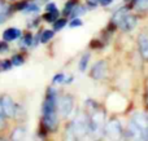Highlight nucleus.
Instances as JSON below:
<instances>
[{
    "label": "nucleus",
    "mask_w": 148,
    "mask_h": 141,
    "mask_svg": "<svg viewBox=\"0 0 148 141\" xmlns=\"http://www.w3.org/2000/svg\"><path fill=\"white\" fill-rule=\"evenodd\" d=\"M65 25H66V21L65 20H57V21H55L53 27H55V30L56 31H59V30H61Z\"/></svg>",
    "instance_id": "412c9836"
},
{
    "label": "nucleus",
    "mask_w": 148,
    "mask_h": 141,
    "mask_svg": "<svg viewBox=\"0 0 148 141\" xmlns=\"http://www.w3.org/2000/svg\"><path fill=\"white\" fill-rule=\"evenodd\" d=\"M46 9H47V12H55V10H57V8H56V4H55V3H48Z\"/></svg>",
    "instance_id": "393cba45"
},
{
    "label": "nucleus",
    "mask_w": 148,
    "mask_h": 141,
    "mask_svg": "<svg viewBox=\"0 0 148 141\" xmlns=\"http://www.w3.org/2000/svg\"><path fill=\"white\" fill-rule=\"evenodd\" d=\"M139 49H140V53L143 56V58L148 60V36L147 35H142L139 38Z\"/></svg>",
    "instance_id": "f8f14e48"
},
{
    "label": "nucleus",
    "mask_w": 148,
    "mask_h": 141,
    "mask_svg": "<svg viewBox=\"0 0 148 141\" xmlns=\"http://www.w3.org/2000/svg\"><path fill=\"white\" fill-rule=\"evenodd\" d=\"M52 38H53V31H51V30L43 31L40 35V43H47V41H49Z\"/></svg>",
    "instance_id": "4468645a"
},
{
    "label": "nucleus",
    "mask_w": 148,
    "mask_h": 141,
    "mask_svg": "<svg viewBox=\"0 0 148 141\" xmlns=\"http://www.w3.org/2000/svg\"><path fill=\"white\" fill-rule=\"evenodd\" d=\"M117 25L120 26L123 31H131L136 26V18L134 17V16L126 13V14L117 22Z\"/></svg>",
    "instance_id": "6e6552de"
},
{
    "label": "nucleus",
    "mask_w": 148,
    "mask_h": 141,
    "mask_svg": "<svg viewBox=\"0 0 148 141\" xmlns=\"http://www.w3.org/2000/svg\"><path fill=\"white\" fill-rule=\"evenodd\" d=\"M64 79H65L64 74H57L53 78V83H61V82H64Z\"/></svg>",
    "instance_id": "b1692460"
},
{
    "label": "nucleus",
    "mask_w": 148,
    "mask_h": 141,
    "mask_svg": "<svg viewBox=\"0 0 148 141\" xmlns=\"http://www.w3.org/2000/svg\"><path fill=\"white\" fill-rule=\"evenodd\" d=\"M0 141H10V140H7V139H4V137H0Z\"/></svg>",
    "instance_id": "473e14b6"
},
{
    "label": "nucleus",
    "mask_w": 148,
    "mask_h": 141,
    "mask_svg": "<svg viewBox=\"0 0 148 141\" xmlns=\"http://www.w3.org/2000/svg\"><path fill=\"white\" fill-rule=\"evenodd\" d=\"M87 4L91 5V7H95V5H97V3L100 1V0H86Z\"/></svg>",
    "instance_id": "bb28decb"
},
{
    "label": "nucleus",
    "mask_w": 148,
    "mask_h": 141,
    "mask_svg": "<svg viewBox=\"0 0 148 141\" xmlns=\"http://www.w3.org/2000/svg\"><path fill=\"white\" fill-rule=\"evenodd\" d=\"M104 113L101 111H95L92 117L90 118V137L97 139L101 136L104 131Z\"/></svg>",
    "instance_id": "7ed1b4c3"
},
{
    "label": "nucleus",
    "mask_w": 148,
    "mask_h": 141,
    "mask_svg": "<svg viewBox=\"0 0 148 141\" xmlns=\"http://www.w3.org/2000/svg\"><path fill=\"white\" fill-rule=\"evenodd\" d=\"M57 16H59L57 10H55V12H47V14L44 16V20L48 21V22H53V21L57 20Z\"/></svg>",
    "instance_id": "a211bd4d"
},
{
    "label": "nucleus",
    "mask_w": 148,
    "mask_h": 141,
    "mask_svg": "<svg viewBox=\"0 0 148 141\" xmlns=\"http://www.w3.org/2000/svg\"><path fill=\"white\" fill-rule=\"evenodd\" d=\"M75 5H77V0H69V1L66 3V5H65V8H64V13L65 14H70Z\"/></svg>",
    "instance_id": "dca6fc26"
},
{
    "label": "nucleus",
    "mask_w": 148,
    "mask_h": 141,
    "mask_svg": "<svg viewBox=\"0 0 148 141\" xmlns=\"http://www.w3.org/2000/svg\"><path fill=\"white\" fill-rule=\"evenodd\" d=\"M5 127V118L0 115V129H3Z\"/></svg>",
    "instance_id": "cd10ccee"
},
{
    "label": "nucleus",
    "mask_w": 148,
    "mask_h": 141,
    "mask_svg": "<svg viewBox=\"0 0 148 141\" xmlns=\"http://www.w3.org/2000/svg\"><path fill=\"white\" fill-rule=\"evenodd\" d=\"M0 115L4 117V118H5V115H4V110H3V106H1V101H0Z\"/></svg>",
    "instance_id": "2f4dec72"
},
{
    "label": "nucleus",
    "mask_w": 148,
    "mask_h": 141,
    "mask_svg": "<svg viewBox=\"0 0 148 141\" xmlns=\"http://www.w3.org/2000/svg\"><path fill=\"white\" fill-rule=\"evenodd\" d=\"M88 61H90V54L86 53L82 56L81 61H79V70L81 71H84V70L87 69V65H88Z\"/></svg>",
    "instance_id": "ddd939ff"
},
{
    "label": "nucleus",
    "mask_w": 148,
    "mask_h": 141,
    "mask_svg": "<svg viewBox=\"0 0 148 141\" xmlns=\"http://www.w3.org/2000/svg\"><path fill=\"white\" fill-rule=\"evenodd\" d=\"M25 12L26 13H36V12H39V5H36V4H25Z\"/></svg>",
    "instance_id": "f3484780"
},
{
    "label": "nucleus",
    "mask_w": 148,
    "mask_h": 141,
    "mask_svg": "<svg viewBox=\"0 0 148 141\" xmlns=\"http://www.w3.org/2000/svg\"><path fill=\"white\" fill-rule=\"evenodd\" d=\"M100 1H101L103 5H109L112 3V0H100Z\"/></svg>",
    "instance_id": "c756f323"
},
{
    "label": "nucleus",
    "mask_w": 148,
    "mask_h": 141,
    "mask_svg": "<svg viewBox=\"0 0 148 141\" xmlns=\"http://www.w3.org/2000/svg\"><path fill=\"white\" fill-rule=\"evenodd\" d=\"M12 61V65L13 66H20V65L23 64V58L21 56H18V54H16V56H13V58L10 60Z\"/></svg>",
    "instance_id": "6ab92c4d"
},
{
    "label": "nucleus",
    "mask_w": 148,
    "mask_h": 141,
    "mask_svg": "<svg viewBox=\"0 0 148 141\" xmlns=\"http://www.w3.org/2000/svg\"><path fill=\"white\" fill-rule=\"evenodd\" d=\"M131 121L139 127L142 135H143V140L148 141V115L144 113H136L133 115Z\"/></svg>",
    "instance_id": "423d86ee"
},
{
    "label": "nucleus",
    "mask_w": 148,
    "mask_h": 141,
    "mask_svg": "<svg viewBox=\"0 0 148 141\" xmlns=\"http://www.w3.org/2000/svg\"><path fill=\"white\" fill-rule=\"evenodd\" d=\"M104 131L109 141H118L121 137V123L117 119H113L104 127Z\"/></svg>",
    "instance_id": "20e7f679"
},
{
    "label": "nucleus",
    "mask_w": 148,
    "mask_h": 141,
    "mask_svg": "<svg viewBox=\"0 0 148 141\" xmlns=\"http://www.w3.org/2000/svg\"><path fill=\"white\" fill-rule=\"evenodd\" d=\"M126 1H129V0H126Z\"/></svg>",
    "instance_id": "72a5a7b5"
},
{
    "label": "nucleus",
    "mask_w": 148,
    "mask_h": 141,
    "mask_svg": "<svg viewBox=\"0 0 148 141\" xmlns=\"http://www.w3.org/2000/svg\"><path fill=\"white\" fill-rule=\"evenodd\" d=\"M107 71V62L105 61H99L94 65L91 70V77L94 79H103Z\"/></svg>",
    "instance_id": "1a4fd4ad"
},
{
    "label": "nucleus",
    "mask_w": 148,
    "mask_h": 141,
    "mask_svg": "<svg viewBox=\"0 0 148 141\" xmlns=\"http://www.w3.org/2000/svg\"><path fill=\"white\" fill-rule=\"evenodd\" d=\"M75 140H84L90 137V119L83 114H78L69 127Z\"/></svg>",
    "instance_id": "f03ea898"
},
{
    "label": "nucleus",
    "mask_w": 148,
    "mask_h": 141,
    "mask_svg": "<svg viewBox=\"0 0 148 141\" xmlns=\"http://www.w3.org/2000/svg\"><path fill=\"white\" fill-rule=\"evenodd\" d=\"M0 101H1V106H3V110H4L5 118H13L18 110V108L14 104L13 98L10 97V96H3V97L0 98Z\"/></svg>",
    "instance_id": "0eeeda50"
},
{
    "label": "nucleus",
    "mask_w": 148,
    "mask_h": 141,
    "mask_svg": "<svg viewBox=\"0 0 148 141\" xmlns=\"http://www.w3.org/2000/svg\"><path fill=\"white\" fill-rule=\"evenodd\" d=\"M8 49V45L4 43H0V52H5Z\"/></svg>",
    "instance_id": "c85d7f7f"
},
{
    "label": "nucleus",
    "mask_w": 148,
    "mask_h": 141,
    "mask_svg": "<svg viewBox=\"0 0 148 141\" xmlns=\"http://www.w3.org/2000/svg\"><path fill=\"white\" fill-rule=\"evenodd\" d=\"M56 92L49 88L47 98L43 104V123L48 129H55L57 126V115H56Z\"/></svg>",
    "instance_id": "f257e3e1"
},
{
    "label": "nucleus",
    "mask_w": 148,
    "mask_h": 141,
    "mask_svg": "<svg viewBox=\"0 0 148 141\" xmlns=\"http://www.w3.org/2000/svg\"><path fill=\"white\" fill-rule=\"evenodd\" d=\"M18 38H21V30L20 28L9 27L3 33V39H4L5 41H13Z\"/></svg>",
    "instance_id": "9b49d317"
},
{
    "label": "nucleus",
    "mask_w": 148,
    "mask_h": 141,
    "mask_svg": "<svg viewBox=\"0 0 148 141\" xmlns=\"http://www.w3.org/2000/svg\"><path fill=\"white\" fill-rule=\"evenodd\" d=\"M74 106V101L72 96H62L59 101H57V109H59V113L61 117L66 118V117L70 115Z\"/></svg>",
    "instance_id": "39448f33"
},
{
    "label": "nucleus",
    "mask_w": 148,
    "mask_h": 141,
    "mask_svg": "<svg viewBox=\"0 0 148 141\" xmlns=\"http://www.w3.org/2000/svg\"><path fill=\"white\" fill-rule=\"evenodd\" d=\"M135 4H136L135 7L138 8V9L143 10V9H146V8H148V0H136Z\"/></svg>",
    "instance_id": "aec40b11"
},
{
    "label": "nucleus",
    "mask_w": 148,
    "mask_h": 141,
    "mask_svg": "<svg viewBox=\"0 0 148 141\" xmlns=\"http://www.w3.org/2000/svg\"><path fill=\"white\" fill-rule=\"evenodd\" d=\"M7 9H5V10H1V12H0V23H1V22H4V21H5V18H7Z\"/></svg>",
    "instance_id": "a878e982"
},
{
    "label": "nucleus",
    "mask_w": 148,
    "mask_h": 141,
    "mask_svg": "<svg viewBox=\"0 0 148 141\" xmlns=\"http://www.w3.org/2000/svg\"><path fill=\"white\" fill-rule=\"evenodd\" d=\"M12 61L10 60H3L0 61V71H7V70L12 69Z\"/></svg>",
    "instance_id": "2eb2a0df"
},
{
    "label": "nucleus",
    "mask_w": 148,
    "mask_h": 141,
    "mask_svg": "<svg viewBox=\"0 0 148 141\" xmlns=\"http://www.w3.org/2000/svg\"><path fill=\"white\" fill-rule=\"evenodd\" d=\"M7 8H5V5H4V3H3V0H0V12L1 10H5Z\"/></svg>",
    "instance_id": "7c9ffc66"
},
{
    "label": "nucleus",
    "mask_w": 148,
    "mask_h": 141,
    "mask_svg": "<svg viewBox=\"0 0 148 141\" xmlns=\"http://www.w3.org/2000/svg\"><path fill=\"white\" fill-rule=\"evenodd\" d=\"M70 27L74 28V27H79V26H82V21L79 20V18H74V20L70 22Z\"/></svg>",
    "instance_id": "5701e85b"
},
{
    "label": "nucleus",
    "mask_w": 148,
    "mask_h": 141,
    "mask_svg": "<svg viewBox=\"0 0 148 141\" xmlns=\"http://www.w3.org/2000/svg\"><path fill=\"white\" fill-rule=\"evenodd\" d=\"M127 136L130 137L133 141H144L143 140V135H142L140 129L139 127L134 123L133 121H130L129 123V127H127Z\"/></svg>",
    "instance_id": "9d476101"
},
{
    "label": "nucleus",
    "mask_w": 148,
    "mask_h": 141,
    "mask_svg": "<svg viewBox=\"0 0 148 141\" xmlns=\"http://www.w3.org/2000/svg\"><path fill=\"white\" fill-rule=\"evenodd\" d=\"M31 43H33V36L29 34V35H26L25 38H23L22 44H23V45H26V47H29V45H31Z\"/></svg>",
    "instance_id": "4be33fe9"
}]
</instances>
